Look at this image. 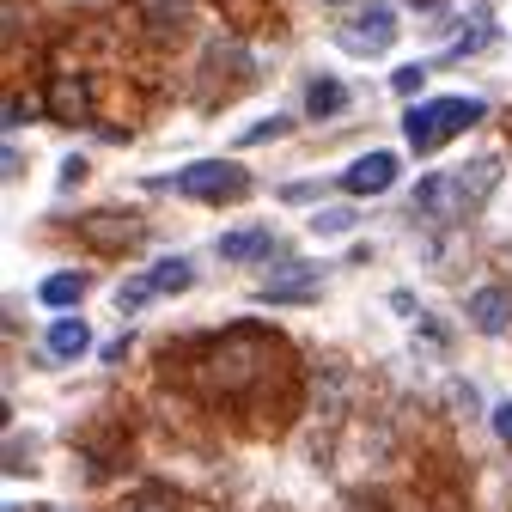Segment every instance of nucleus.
<instances>
[{"label":"nucleus","instance_id":"nucleus-15","mask_svg":"<svg viewBox=\"0 0 512 512\" xmlns=\"http://www.w3.org/2000/svg\"><path fill=\"white\" fill-rule=\"evenodd\" d=\"M391 86H397L403 98H415V92L427 86V68H397V74H391Z\"/></svg>","mask_w":512,"mask_h":512},{"label":"nucleus","instance_id":"nucleus-12","mask_svg":"<svg viewBox=\"0 0 512 512\" xmlns=\"http://www.w3.org/2000/svg\"><path fill=\"white\" fill-rule=\"evenodd\" d=\"M287 128H293V116H263V122H256V128H244V147H263V141H281Z\"/></svg>","mask_w":512,"mask_h":512},{"label":"nucleus","instance_id":"nucleus-4","mask_svg":"<svg viewBox=\"0 0 512 512\" xmlns=\"http://www.w3.org/2000/svg\"><path fill=\"white\" fill-rule=\"evenodd\" d=\"M397 183V153H366L342 171V189L348 196H384V189Z\"/></svg>","mask_w":512,"mask_h":512},{"label":"nucleus","instance_id":"nucleus-11","mask_svg":"<svg viewBox=\"0 0 512 512\" xmlns=\"http://www.w3.org/2000/svg\"><path fill=\"white\" fill-rule=\"evenodd\" d=\"M147 281H153V293H183L189 281H196V269H189L183 256H165V263H153V275H147Z\"/></svg>","mask_w":512,"mask_h":512},{"label":"nucleus","instance_id":"nucleus-3","mask_svg":"<svg viewBox=\"0 0 512 512\" xmlns=\"http://www.w3.org/2000/svg\"><path fill=\"white\" fill-rule=\"evenodd\" d=\"M336 43H342L348 55H384V49L397 43V13L372 0V7H360V13H354L342 31H336Z\"/></svg>","mask_w":512,"mask_h":512},{"label":"nucleus","instance_id":"nucleus-6","mask_svg":"<svg viewBox=\"0 0 512 512\" xmlns=\"http://www.w3.org/2000/svg\"><path fill=\"white\" fill-rule=\"evenodd\" d=\"M86 348H92L86 317H55V324L43 330V354H49V360H80Z\"/></svg>","mask_w":512,"mask_h":512},{"label":"nucleus","instance_id":"nucleus-7","mask_svg":"<svg viewBox=\"0 0 512 512\" xmlns=\"http://www.w3.org/2000/svg\"><path fill=\"white\" fill-rule=\"evenodd\" d=\"M470 324H476L482 336H500V330L512 324V299H506L500 287H476V293H470Z\"/></svg>","mask_w":512,"mask_h":512},{"label":"nucleus","instance_id":"nucleus-13","mask_svg":"<svg viewBox=\"0 0 512 512\" xmlns=\"http://www.w3.org/2000/svg\"><path fill=\"white\" fill-rule=\"evenodd\" d=\"M348 226H354V208H324V214L311 220L317 238H336V232H348Z\"/></svg>","mask_w":512,"mask_h":512},{"label":"nucleus","instance_id":"nucleus-16","mask_svg":"<svg viewBox=\"0 0 512 512\" xmlns=\"http://www.w3.org/2000/svg\"><path fill=\"white\" fill-rule=\"evenodd\" d=\"M281 196H287V202H311V196H317V183H287Z\"/></svg>","mask_w":512,"mask_h":512},{"label":"nucleus","instance_id":"nucleus-1","mask_svg":"<svg viewBox=\"0 0 512 512\" xmlns=\"http://www.w3.org/2000/svg\"><path fill=\"white\" fill-rule=\"evenodd\" d=\"M476 122H482V98H427V104H409L403 135H409L415 153H433V147H445L452 135H464Z\"/></svg>","mask_w":512,"mask_h":512},{"label":"nucleus","instance_id":"nucleus-17","mask_svg":"<svg viewBox=\"0 0 512 512\" xmlns=\"http://www.w3.org/2000/svg\"><path fill=\"white\" fill-rule=\"evenodd\" d=\"M494 433H500V439H512V403H500V409H494Z\"/></svg>","mask_w":512,"mask_h":512},{"label":"nucleus","instance_id":"nucleus-9","mask_svg":"<svg viewBox=\"0 0 512 512\" xmlns=\"http://www.w3.org/2000/svg\"><path fill=\"white\" fill-rule=\"evenodd\" d=\"M37 299H43L49 311H68V305L86 299V275H80V269H55V275L37 287Z\"/></svg>","mask_w":512,"mask_h":512},{"label":"nucleus","instance_id":"nucleus-8","mask_svg":"<svg viewBox=\"0 0 512 512\" xmlns=\"http://www.w3.org/2000/svg\"><path fill=\"white\" fill-rule=\"evenodd\" d=\"M269 250H275V232H269V226H238V232L220 238V256H226V263H263Z\"/></svg>","mask_w":512,"mask_h":512},{"label":"nucleus","instance_id":"nucleus-14","mask_svg":"<svg viewBox=\"0 0 512 512\" xmlns=\"http://www.w3.org/2000/svg\"><path fill=\"white\" fill-rule=\"evenodd\" d=\"M147 299H153V281H147V275H141V281H128V287L116 293V305H122V311H141Z\"/></svg>","mask_w":512,"mask_h":512},{"label":"nucleus","instance_id":"nucleus-10","mask_svg":"<svg viewBox=\"0 0 512 512\" xmlns=\"http://www.w3.org/2000/svg\"><path fill=\"white\" fill-rule=\"evenodd\" d=\"M305 110H311L317 122H324V116H342V110H348V86H342V80H311Z\"/></svg>","mask_w":512,"mask_h":512},{"label":"nucleus","instance_id":"nucleus-2","mask_svg":"<svg viewBox=\"0 0 512 512\" xmlns=\"http://www.w3.org/2000/svg\"><path fill=\"white\" fill-rule=\"evenodd\" d=\"M171 189H177V196H196V202H220V196H238V189H244V165H232V159H196V165H183L171 177Z\"/></svg>","mask_w":512,"mask_h":512},{"label":"nucleus","instance_id":"nucleus-5","mask_svg":"<svg viewBox=\"0 0 512 512\" xmlns=\"http://www.w3.org/2000/svg\"><path fill=\"white\" fill-rule=\"evenodd\" d=\"M263 299H269V305H305V299H317V269H311V263H281V269L269 275Z\"/></svg>","mask_w":512,"mask_h":512}]
</instances>
